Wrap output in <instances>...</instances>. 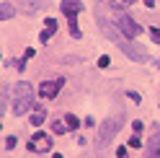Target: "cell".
<instances>
[{"label":"cell","mask_w":160,"mask_h":158,"mask_svg":"<svg viewBox=\"0 0 160 158\" xmlns=\"http://www.w3.org/2000/svg\"><path fill=\"white\" fill-rule=\"evenodd\" d=\"M132 3H137V0H111V5H114V8H129Z\"/></svg>","instance_id":"obj_14"},{"label":"cell","mask_w":160,"mask_h":158,"mask_svg":"<svg viewBox=\"0 0 160 158\" xmlns=\"http://www.w3.org/2000/svg\"><path fill=\"white\" fill-rule=\"evenodd\" d=\"M54 31H57V21H54V18H47V26H44L42 36H39V42H42V44H47L49 39L54 36Z\"/></svg>","instance_id":"obj_9"},{"label":"cell","mask_w":160,"mask_h":158,"mask_svg":"<svg viewBox=\"0 0 160 158\" xmlns=\"http://www.w3.org/2000/svg\"><path fill=\"white\" fill-rule=\"evenodd\" d=\"M59 11H62L67 16V26H70V34H72L75 39H80V29H78V13L83 11V0H62L59 3Z\"/></svg>","instance_id":"obj_4"},{"label":"cell","mask_w":160,"mask_h":158,"mask_svg":"<svg viewBox=\"0 0 160 158\" xmlns=\"http://www.w3.org/2000/svg\"><path fill=\"white\" fill-rule=\"evenodd\" d=\"M108 65H111V60H108V55H103L101 60H98V67H108Z\"/></svg>","instance_id":"obj_17"},{"label":"cell","mask_w":160,"mask_h":158,"mask_svg":"<svg viewBox=\"0 0 160 158\" xmlns=\"http://www.w3.org/2000/svg\"><path fill=\"white\" fill-rule=\"evenodd\" d=\"M145 158H160V127H152V135H150Z\"/></svg>","instance_id":"obj_8"},{"label":"cell","mask_w":160,"mask_h":158,"mask_svg":"<svg viewBox=\"0 0 160 158\" xmlns=\"http://www.w3.org/2000/svg\"><path fill=\"white\" fill-rule=\"evenodd\" d=\"M150 36L155 39V44H160V29H150Z\"/></svg>","instance_id":"obj_16"},{"label":"cell","mask_w":160,"mask_h":158,"mask_svg":"<svg viewBox=\"0 0 160 158\" xmlns=\"http://www.w3.org/2000/svg\"><path fill=\"white\" fill-rule=\"evenodd\" d=\"M44 8V0H21V11L23 13H36Z\"/></svg>","instance_id":"obj_10"},{"label":"cell","mask_w":160,"mask_h":158,"mask_svg":"<svg viewBox=\"0 0 160 158\" xmlns=\"http://www.w3.org/2000/svg\"><path fill=\"white\" fill-rule=\"evenodd\" d=\"M52 132L54 135H65L67 132V124L65 122H52Z\"/></svg>","instance_id":"obj_13"},{"label":"cell","mask_w":160,"mask_h":158,"mask_svg":"<svg viewBox=\"0 0 160 158\" xmlns=\"http://www.w3.org/2000/svg\"><path fill=\"white\" fill-rule=\"evenodd\" d=\"M16 13V8L11 3H0V21H8V18H13Z\"/></svg>","instance_id":"obj_11"},{"label":"cell","mask_w":160,"mask_h":158,"mask_svg":"<svg viewBox=\"0 0 160 158\" xmlns=\"http://www.w3.org/2000/svg\"><path fill=\"white\" fill-rule=\"evenodd\" d=\"M142 3H145L147 8H152V5H155V0H142Z\"/></svg>","instance_id":"obj_21"},{"label":"cell","mask_w":160,"mask_h":158,"mask_svg":"<svg viewBox=\"0 0 160 158\" xmlns=\"http://www.w3.org/2000/svg\"><path fill=\"white\" fill-rule=\"evenodd\" d=\"M132 130H134V135H137V132H142V122H139V119L132 122Z\"/></svg>","instance_id":"obj_19"},{"label":"cell","mask_w":160,"mask_h":158,"mask_svg":"<svg viewBox=\"0 0 160 158\" xmlns=\"http://www.w3.org/2000/svg\"><path fill=\"white\" fill-rule=\"evenodd\" d=\"M114 26H116L124 36H129V39H134V36L142 34V26H139L134 18H129L122 8H114Z\"/></svg>","instance_id":"obj_3"},{"label":"cell","mask_w":160,"mask_h":158,"mask_svg":"<svg viewBox=\"0 0 160 158\" xmlns=\"http://www.w3.org/2000/svg\"><path fill=\"white\" fill-rule=\"evenodd\" d=\"M54 158H65V155H59V153H54Z\"/></svg>","instance_id":"obj_22"},{"label":"cell","mask_w":160,"mask_h":158,"mask_svg":"<svg viewBox=\"0 0 160 158\" xmlns=\"http://www.w3.org/2000/svg\"><path fill=\"white\" fill-rule=\"evenodd\" d=\"M65 124H67V130H78V127H80V119H78L75 114H67V117H65Z\"/></svg>","instance_id":"obj_12"},{"label":"cell","mask_w":160,"mask_h":158,"mask_svg":"<svg viewBox=\"0 0 160 158\" xmlns=\"http://www.w3.org/2000/svg\"><path fill=\"white\" fill-rule=\"evenodd\" d=\"M5 148H8V150L16 148V135H8V137H5Z\"/></svg>","instance_id":"obj_15"},{"label":"cell","mask_w":160,"mask_h":158,"mask_svg":"<svg viewBox=\"0 0 160 158\" xmlns=\"http://www.w3.org/2000/svg\"><path fill=\"white\" fill-rule=\"evenodd\" d=\"M127 145H129V148H142V143H139V137H137V135H134V137H132V140H129Z\"/></svg>","instance_id":"obj_18"},{"label":"cell","mask_w":160,"mask_h":158,"mask_svg":"<svg viewBox=\"0 0 160 158\" xmlns=\"http://www.w3.org/2000/svg\"><path fill=\"white\" fill-rule=\"evenodd\" d=\"M62 86H65L62 78H54V81H44L42 86H39V96H42V98H54L59 91H62Z\"/></svg>","instance_id":"obj_7"},{"label":"cell","mask_w":160,"mask_h":158,"mask_svg":"<svg viewBox=\"0 0 160 158\" xmlns=\"http://www.w3.org/2000/svg\"><path fill=\"white\" fill-rule=\"evenodd\" d=\"M122 130V117H111V119H106L101 127H98V135H96V145L103 148L108 140H114L116 132Z\"/></svg>","instance_id":"obj_5"},{"label":"cell","mask_w":160,"mask_h":158,"mask_svg":"<svg viewBox=\"0 0 160 158\" xmlns=\"http://www.w3.org/2000/svg\"><path fill=\"white\" fill-rule=\"evenodd\" d=\"M98 29H101L103 36L111 39V42H114L119 49H122V52H124L132 62H147V52H145V49L139 47V44H134V42H129V36H124L114 24H108L103 16H98Z\"/></svg>","instance_id":"obj_1"},{"label":"cell","mask_w":160,"mask_h":158,"mask_svg":"<svg viewBox=\"0 0 160 158\" xmlns=\"http://www.w3.org/2000/svg\"><path fill=\"white\" fill-rule=\"evenodd\" d=\"M34 106V88L28 83H18L16 91H13V114H26L28 109Z\"/></svg>","instance_id":"obj_2"},{"label":"cell","mask_w":160,"mask_h":158,"mask_svg":"<svg viewBox=\"0 0 160 158\" xmlns=\"http://www.w3.org/2000/svg\"><path fill=\"white\" fill-rule=\"evenodd\" d=\"M129 98H132L134 104H139V93H137V91H129Z\"/></svg>","instance_id":"obj_20"},{"label":"cell","mask_w":160,"mask_h":158,"mask_svg":"<svg viewBox=\"0 0 160 158\" xmlns=\"http://www.w3.org/2000/svg\"><path fill=\"white\" fill-rule=\"evenodd\" d=\"M28 150H34V153H47V150H52V137H49L47 132H36L34 135V140L26 145Z\"/></svg>","instance_id":"obj_6"}]
</instances>
